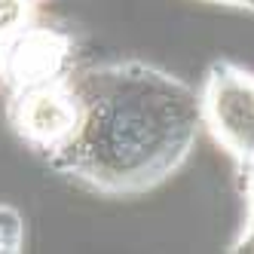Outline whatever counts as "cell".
I'll list each match as a JSON object with an SVG mask.
<instances>
[{
  "label": "cell",
  "instance_id": "9c48e42d",
  "mask_svg": "<svg viewBox=\"0 0 254 254\" xmlns=\"http://www.w3.org/2000/svg\"><path fill=\"white\" fill-rule=\"evenodd\" d=\"M211 3H221V6H236V9H248V12H254V0H211Z\"/></svg>",
  "mask_w": 254,
  "mask_h": 254
},
{
  "label": "cell",
  "instance_id": "3957f363",
  "mask_svg": "<svg viewBox=\"0 0 254 254\" xmlns=\"http://www.w3.org/2000/svg\"><path fill=\"white\" fill-rule=\"evenodd\" d=\"M9 117L15 132L34 150H46L49 156L62 150L80 120V104L74 95V86H70V77L25 89V92H12Z\"/></svg>",
  "mask_w": 254,
  "mask_h": 254
},
{
  "label": "cell",
  "instance_id": "ba28073f",
  "mask_svg": "<svg viewBox=\"0 0 254 254\" xmlns=\"http://www.w3.org/2000/svg\"><path fill=\"white\" fill-rule=\"evenodd\" d=\"M236 251H254V214L248 217V224H245V233H242V239L236 242Z\"/></svg>",
  "mask_w": 254,
  "mask_h": 254
},
{
  "label": "cell",
  "instance_id": "277c9868",
  "mask_svg": "<svg viewBox=\"0 0 254 254\" xmlns=\"http://www.w3.org/2000/svg\"><path fill=\"white\" fill-rule=\"evenodd\" d=\"M70 40L49 28H22L3 43V77L12 92L46 86L67 77Z\"/></svg>",
  "mask_w": 254,
  "mask_h": 254
},
{
  "label": "cell",
  "instance_id": "52a82bcc",
  "mask_svg": "<svg viewBox=\"0 0 254 254\" xmlns=\"http://www.w3.org/2000/svg\"><path fill=\"white\" fill-rule=\"evenodd\" d=\"M242 172H245V199H248V217H251L254 214V159Z\"/></svg>",
  "mask_w": 254,
  "mask_h": 254
},
{
  "label": "cell",
  "instance_id": "7a4b0ae2",
  "mask_svg": "<svg viewBox=\"0 0 254 254\" xmlns=\"http://www.w3.org/2000/svg\"><path fill=\"white\" fill-rule=\"evenodd\" d=\"M202 126L245 169L254 159V74L236 64H214L199 95Z\"/></svg>",
  "mask_w": 254,
  "mask_h": 254
},
{
  "label": "cell",
  "instance_id": "6da1fadb",
  "mask_svg": "<svg viewBox=\"0 0 254 254\" xmlns=\"http://www.w3.org/2000/svg\"><path fill=\"white\" fill-rule=\"evenodd\" d=\"M80 120L52 162L101 193H141L181 169L202 126L196 92L156 67L123 62L70 77Z\"/></svg>",
  "mask_w": 254,
  "mask_h": 254
},
{
  "label": "cell",
  "instance_id": "5b68a950",
  "mask_svg": "<svg viewBox=\"0 0 254 254\" xmlns=\"http://www.w3.org/2000/svg\"><path fill=\"white\" fill-rule=\"evenodd\" d=\"M25 242V224L19 211L0 205V251H22Z\"/></svg>",
  "mask_w": 254,
  "mask_h": 254
},
{
  "label": "cell",
  "instance_id": "8992f818",
  "mask_svg": "<svg viewBox=\"0 0 254 254\" xmlns=\"http://www.w3.org/2000/svg\"><path fill=\"white\" fill-rule=\"evenodd\" d=\"M28 12H31V0H0V37L22 31L28 25Z\"/></svg>",
  "mask_w": 254,
  "mask_h": 254
},
{
  "label": "cell",
  "instance_id": "30bf717a",
  "mask_svg": "<svg viewBox=\"0 0 254 254\" xmlns=\"http://www.w3.org/2000/svg\"><path fill=\"white\" fill-rule=\"evenodd\" d=\"M3 43H6V40L0 37V74H3Z\"/></svg>",
  "mask_w": 254,
  "mask_h": 254
}]
</instances>
